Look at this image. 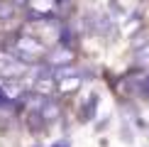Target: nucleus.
<instances>
[{"instance_id":"f257e3e1","label":"nucleus","mask_w":149,"mask_h":147,"mask_svg":"<svg viewBox=\"0 0 149 147\" xmlns=\"http://www.w3.org/2000/svg\"><path fill=\"white\" fill-rule=\"evenodd\" d=\"M15 54L20 59H24V61H34V59H39L42 54H44V44H42L37 37H20V39L15 42Z\"/></svg>"},{"instance_id":"f03ea898","label":"nucleus","mask_w":149,"mask_h":147,"mask_svg":"<svg viewBox=\"0 0 149 147\" xmlns=\"http://www.w3.org/2000/svg\"><path fill=\"white\" fill-rule=\"evenodd\" d=\"M24 71H27V66H24L20 59L8 57V54L0 57V76H3L5 81H15V78H20Z\"/></svg>"},{"instance_id":"7ed1b4c3","label":"nucleus","mask_w":149,"mask_h":147,"mask_svg":"<svg viewBox=\"0 0 149 147\" xmlns=\"http://www.w3.org/2000/svg\"><path fill=\"white\" fill-rule=\"evenodd\" d=\"M71 52H69V49H54V52L52 54H49V64H54V66H69L71 64Z\"/></svg>"},{"instance_id":"20e7f679","label":"nucleus","mask_w":149,"mask_h":147,"mask_svg":"<svg viewBox=\"0 0 149 147\" xmlns=\"http://www.w3.org/2000/svg\"><path fill=\"white\" fill-rule=\"evenodd\" d=\"M27 5H29L34 12H42V15H44V12H52V8H54L52 0H29Z\"/></svg>"},{"instance_id":"39448f33","label":"nucleus","mask_w":149,"mask_h":147,"mask_svg":"<svg viewBox=\"0 0 149 147\" xmlns=\"http://www.w3.org/2000/svg\"><path fill=\"white\" fill-rule=\"evenodd\" d=\"M17 5L10 3V0H0V20H10L12 15H15Z\"/></svg>"},{"instance_id":"423d86ee","label":"nucleus","mask_w":149,"mask_h":147,"mask_svg":"<svg viewBox=\"0 0 149 147\" xmlns=\"http://www.w3.org/2000/svg\"><path fill=\"white\" fill-rule=\"evenodd\" d=\"M137 64L149 66V42H144L142 47H137Z\"/></svg>"},{"instance_id":"0eeeda50","label":"nucleus","mask_w":149,"mask_h":147,"mask_svg":"<svg viewBox=\"0 0 149 147\" xmlns=\"http://www.w3.org/2000/svg\"><path fill=\"white\" fill-rule=\"evenodd\" d=\"M12 3H15L17 8H20V5H24V3H27V0H12Z\"/></svg>"},{"instance_id":"6e6552de","label":"nucleus","mask_w":149,"mask_h":147,"mask_svg":"<svg viewBox=\"0 0 149 147\" xmlns=\"http://www.w3.org/2000/svg\"><path fill=\"white\" fill-rule=\"evenodd\" d=\"M144 91H147V96H149V78H147V83H144Z\"/></svg>"}]
</instances>
